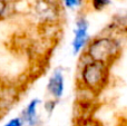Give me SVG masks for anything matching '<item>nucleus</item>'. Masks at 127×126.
Here are the masks:
<instances>
[{"mask_svg":"<svg viewBox=\"0 0 127 126\" xmlns=\"http://www.w3.org/2000/svg\"><path fill=\"white\" fill-rule=\"evenodd\" d=\"M11 11V0H0V20L4 19Z\"/></svg>","mask_w":127,"mask_h":126,"instance_id":"obj_7","label":"nucleus"},{"mask_svg":"<svg viewBox=\"0 0 127 126\" xmlns=\"http://www.w3.org/2000/svg\"><path fill=\"white\" fill-rule=\"evenodd\" d=\"M18 98V93L13 87L4 86L0 89V109H8Z\"/></svg>","mask_w":127,"mask_h":126,"instance_id":"obj_4","label":"nucleus"},{"mask_svg":"<svg viewBox=\"0 0 127 126\" xmlns=\"http://www.w3.org/2000/svg\"><path fill=\"white\" fill-rule=\"evenodd\" d=\"M77 126H103L101 123L99 121L95 120L92 117H83L80 121L78 122Z\"/></svg>","mask_w":127,"mask_h":126,"instance_id":"obj_8","label":"nucleus"},{"mask_svg":"<svg viewBox=\"0 0 127 126\" xmlns=\"http://www.w3.org/2000/svg\"><path fill=\"white\" fill-rule=\"evenodd\" d=\"M108 66L104 63L93 60L85 65L81 71L83 83L87 89L99 92L108 83Z\"/></svg>","mask_w":127,"mask_h":126,"instance_id":"obj_2","label":"nucleus"},{"mask_svg":"<svg viewBox=\"0 0 127 126\" xmlns=\"http://www.w3.org/2000/svg\"><path fill=\"white\" fill-rule=\"evenodd\" d=\"M38 104H39V99L35 98V99H32L27 105L25 111L22 112V116H21L22 121L30 126H33L37 123V106H38Z\"/></svg>","mask_w":127,"mask_h":126,"instance_id":"obj_6","label":"nucleus"},{"mask_svg":"<svg viewBox=\"0 0 127 126\" xmlns=\"http://www.w3.org/2000/svg\"><path fill=\"white\" fill-rule=\"evenodd\" d=\"M65 3L68 7H74V6H79L81 3V0H64Z\"/></svg>","mask_w":127,"mask_h":126,"instance_id":"obj_11","label":"nucleus"},{"mask_svg":"<svg viewBox=\"0 0 127 126\" xmlns=\"http://www.w3.org/2000/svg\"><path fill=\"white\" fill-rule=\"evenodd\" d=\"M121 47L115 39L108 37H100L93 40L88 47V56L93 60L104 63L108 66L115 62L119 56Z\"/></svg>","mask_w":127,"mask_h":126,"instance_id":"obj_1","label":"nucleus"},{"mask_svg":"<svg viewBox=\"0 0 127 126\" xmlns=\"http://www.w3.org/2000/svg\"><path fill=\"white\" fill-rule=\"evenodd\" d=\"M87 22L85 21V19H81L77 22V28L75 30V38L72 41L74 54H78L81 50V48L85 46L87 41Z\"/></svg>","mask_w":127,"mask_h":126,"instance_id":"obj_3","label":"nucleus"},{"mask_svg":"<svg viewBox=\"0 0 127 126\" xmlns=\"http://www.w3.org/2000/svg\"><path fill=\"white\" fill-rule=\"evenodd\" d=\"M107 4H109V0H93V7L96 10H101Z\"/></svg>","mask_w":127,"mask_h":126,"instance_id":"obj_9","label":"nucleus"},{"mask_svg":"<svg viewBox=\"0 0 127 126\" xmlns=\"http://www.w3.org/2000/svg\"><path fill=\"white\" fill-rule=\"evenodd\" d=\"M55 105H56V103L55 102H47V104H46V109L47 111H53L54 109V107H55Z\"/></svg>","mask_w":127,"mask_h":126,"instance_id":"obj_12","label":"nucleus"},{"mask_svg":"<svg viewBox=\"0 0 127 126\" xmlns=\"http://www.w3.org/2000/svg\"><path fill=\"white\" fill-rule=\"evenodd\" d=\"M48 91L55 98H60L64 93V77L60 71H56L50 77L47 86Z\"/></svg>","mask_w":127,"mask_h":126,"instance_id":"obj_5","label":"nucleus"},{"mask_svg":"<svg viewBox=\"0 0 127 126\" xmlns=\"http://www.w3.org/2000/svg\"><path fill=\"white\" fill-rule=\"evenodd\" d=\"M24 124L25 122L21 117H13L10 121H8L3 126H24Z\"/></svg>","mask_w":127,"mask_h":126,"instance_id":"obj_10","label":"nucleus"}]
</instances>
